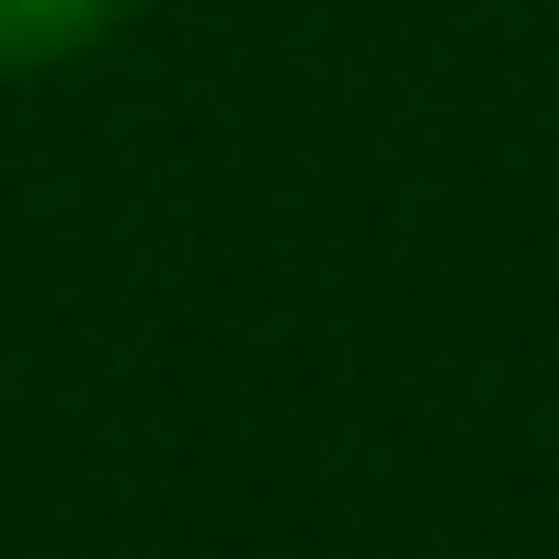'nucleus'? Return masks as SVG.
<instances>
[{"instance_id": "f257e3e1", "label": "nucleus", "mask_w": 559, "mask_h": 559, "mask_svg": "<svg viewBox=\"0 0 559 559\" xmlns=\"http://www.w3.org/2000/svg\"><path fill=\"white\" fill-rule=\"evenodd\" d=\"M126 0H0V69H58L81 46H104Z\"/></svg>"}]
</instances>
